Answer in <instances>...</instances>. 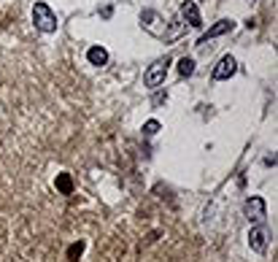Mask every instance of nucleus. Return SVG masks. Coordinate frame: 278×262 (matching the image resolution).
<instances>
[{
	"instance_id": "obj_1",
	"label": "nucleus",
	"mask_w": 278,
	"mask_h": 262,
	"mask_svg": "<svg viewBox=\"0 0 278 262\" xmlns=\"http://www.w3.org/2000/svg\"><path fill=\"white\" fill-rule=\"evenodd\" d=\"M32 24H35V30L46 32V36L57 32V14L43 3V0H38V3L32 6Z\"/></svg>"
},
{
	"instance_id": "obj_2",
	"label": "nucleus",
	"mask_w": 278,
	"mask_h": 262,
	"mask_svg": "<svg viewBox=\"0 0 278 262\" xmlns=\"http://www.w3.org/2000/svg\"><path fill=\"white\" fill-rule=\"evenodd\" d=\"M243 214H246L249 222H254V224H262L265 219H268V206H265V200L260 194H251V198L243 203Z\"/></svg>"
},
{
	"instance_id": "obj_3",
	"label": "nucleus",
	"mask_w": 278,
	"mask_h": 262,
	"mask_svg": "<svg viewBox=\"0 0 278 262\" xmlns=\"http://www.w3.org/2000/svg\"><path fill=\"white\" fill-rule=\"evenodd\" d=\"M168 68H170V60H168V57H162V60H157V62H151V68L146 70V76H143V82H146L149 90H157V86L165 82V76H168Z\"/></svg>"
},
{
	"instance_id": "obj_4",
	"label": "nucleus",
	"mask_w": 278,
	"mask_h": 262,
	"mask_svg": "<svg viewBox=\"0 0 278 262\" xmlns=\"http://www.w3.org/2000/svg\"><path fill=\"white\" fill-rule=\"evenodd\" d=\"M235 73H238L235 57L233 54H224L219 62H216V68H214V73H211V78H214V82H227V78H233Z\"/></svg>"
},
{
	"instance_id": "obj_5",
	"label": "nucleus",
	"mask_w": 278,
	"mask_h": 262,
	"mask_svg": "<svg viewBox=\"0 0 278 262\" xmlns=\"http://www.w3.org/2000/svg\"><path fill=\"white\" fill-rule=\"evenodd\" d=\"M233 30H235V22H233V19H219L216 24H211V28H208V32H203V38L197 41V46L203 49L208 41H214V38L224 36V32H233Z\"/></svg>"
},
{
	"instance_id": "obj_6",
	"label": "nucleus",
	"mask_w": 278,
	"mask_h": 262,
	"mask_svg": "<svg viewBox=\"0 0 278 262\" xmlns=\"http://www.w3.org/2000/svg\"><path fill=\"white\" fill-rule=\"evenodd\" d=\"M249 246H251V252H257V254H265V248H268V230L260 224V227H251V232H249Z\"/></svg>"
},
{
	"instance_id": "obj_7",
	"label": "nucleus",
	"mask_w": 278,
	"mask_h": 262,
	"mask_svg": "<svg viewBox=\"0 0 278 262\" xmlns=\"http://www.w3.org/2000/svg\"><path fill=\"white\" fill-rule=\"evenodd\" d=\"M181 16L189 22V28H203V16H200V8H197L195 0L181 3Z\"/></svg>"
},
{
	"instance_id": "obj_8",
	"label": "nucleus",
	"mask_w": 278,
	"mask_h": 262,
	"mask_svg": "<svg viewBox=\"0 0 278 262\" xmlns=\"http://www.w3.org/2000/svg\"><path fill=\"white\" fill-rule=\"evenodd\" d=\"M160 22H162V16L157 14V11H143V14H141V24L149 32H154V36H165V30L160 28Z\"/></svg>"
},
{
	"instance_id": "obj_9",
	"label": "nucleus",
	"mask_w": 278,
	"mask_h": 262,
	"mask_svg": "<svg viewBox=\"0 0 278 262\" xmlns=\"http://www.w3.org/2000/svg\"><path fill=\"white\" fill-rule=\"evenodd\" d=\"M87 60L92 65H97V68H103L105 62H108V52L103 49V46H89V52H87Z\"/></svg>"
},
{
	"instance_id": "obj_10",
	"label": "nucleus",
	"mask_w": 278,
	"mask_h": 262,
	"mask_svg": "<svg viewBox=\"0 0 278 262\" xmlns=\"http://www.w3.org/2000/svg\"><path fill=\"white\" fill-rule=\"evenodd\" d=\"M57 190L62 194L73 192V178H70V173H59V176H57Z\"/></svg>"
},
{
	"instance_id": "obj_11",
	"label": "nucleus",
	"mask_w": 278,
	"mask_h": 262,
	"mask_svg": "<svg viewBox=\"0 0 278 262\" xmlns=\"http://www.w3.org/2000/svg\"><path fill=\"white\" fill-rule=\"evenodd\" d=\"M178 73H181L184 78L192 76V73H195V60H192V57H181V60H178Z\"/></svg>"
},
{
	"instance_id": "obj_12",
	"label": "nucleus",
	"mask_w": 278,
	"mask_h": 262,
	"mask_svg": "<svg viewBox=\"0 0 278 262\" xmlns=\"http://www.w3.org/2000/svg\"><path fill=\"white\" fill-rule=\"evenodd\" d=\"M160 130H162V124L157 122V119H149V122L143 124V136H157Z\"/></svg>"
},
{
	"instance_id": "obj_13",
	"label": "nucleus",
	"mask_w": 278,
	"mask_h": 262,
	"mask_svg": "<svg viewBox=\"0 0 278 262\" xmlns=\"http://www.w3.org/2000/svg\"><path fill=\"white\" fill-rule=\"evenodd\" d=\"M81 252H84V244H73V246L68 248V257L76 260V257H81Z\"/></svg>"
}]
</instances>
